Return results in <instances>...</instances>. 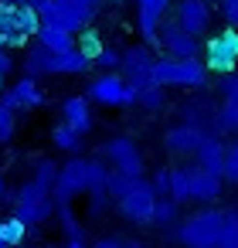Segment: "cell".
Segmentation results:
<instances>
[{
  "label": "cell",
  "instance_id": "cell-1",
  "mask_svg": "<svg viewBox=\"0 0 238 248\" xmlns=\"http://www.w3.org/2000/svg\"><path fill=\"white\" fill-rule=\"evenodd\" d=\"M79 194H89V197H92V214L102 211V204H106V197H109V170H106L99 160L72 156V160L58 170V180H55V187H51L55 204H72Z\"/></svg>",
  "mask_w": 238,
  "mask_h": 248
},
{
  "label": "cell",
  "instance_id": "cell-2",
  "mask_svg": "<svg viewBox=\"0 0 238 248\" xmlns=\"http://www.w3.org/2000/svg\"><path fill=\"white\" fill-rule=\"evenodd\" d=\"M21 68L31 78H41V75H85L92 68V58H85L79 48H72V51H51L45 45H31Z\"/></svg>",
  "mask_w": 238,
  "mask_h": 248
},
{
  "label": "cell",
  "instance_id": "cell-3",
  "mask_svg": "<svg viewBox=\"0 0 238 248\" xmlns=\"http://www.w3.org/2000/svg\"><path fill=\"white\" fill-rule=\"evenodd\" d=\"M153 82L157 85H174V89H204L207 85V65L197 58H157L153 65Z\"/></svg>",
  "mask_w": 238,
  "mask_h": 248
},
{
  "label": "cell",
  "instance_id": "cell-4",
  "mask_svg": "<svg viewBox=\"0 0 238 248\" xmlns=\"http://www.w3.org/2000/svg\"><path fill=\"white\" fill-rule=\"evenodd\" d=\"M221 224H224V211L204 207V211L190 214L177 228V241L184 248H214L218 245V234H221Z\"/></svg>",
  "mask_w": 238,
  "mask_h": 248
},
{
  "label": "cell",
  "instance_id": "cell-5",
  "mask_svg": "<svg viewBox=\"0 0 238 248\" xmlns=\"http://www.w3.org/2000/svg\"><path fill=\"white\" fill-rule=\"evenodd\" d=\"M85 99L95 106H106V109H119V106H136L140 92L123 78V72H102L99 78L89 82Z\"/></svg>",
  "mask_w": 238,
  "mask_h": 248
},
{
  "label": "cell",
  "instance_id": "cell-6",
  "mask_svg": "<svg viewBox=\"0 0 238 248\" xmlns=\"http://www.w3.org/2000/svg\"><path fill=\"white\" fill-rule=\"evenodd\" d=\"M204 65L207 72H218V75H228L238 68V28L228 24L224 31L204 41Z\"/></svg>",
  "mask_w": 238,
  "mask_h": 248
},
{
  "label": "cell",
  "instance_id": "cell-7",
  "mask_svg": "<svg viewBox=\"0 0 238 248\" xmlns=\"http://www.w3.org/2000/svg\"><path fill=\"white\" fill-rule=\"evenodd\" d=\"M99 153L106 156V163L119 173H129V177H143V153L136 146V140L129 136H112L99 146Z\"/></svg>",
  "mask_w": 238,
  "mask_h": 248
},
{
  "label": "cell",
  "instance_id": "cell-8",
  "mask_svg": "<svg viewBox=\"0 0 238 248\" xmlns=\"http://www.w3.org/2000/svg\"><path fill=\"white\" fill-rule=\"evenodd\" d=\"M153 207H157V190H153V184L143 180V177L119 197V211H123V217L133 221V224H153Z\"/></svg>",
  "mask_w": 238,
  "mask_h": 248
},
{
  "label": "cell",
  "instance_id": "cell-9",
  "mask_svg": "<svg viewBox=\"0 0 238 248\" xmlns=\"http://www.w3.org/2000/svg\"><path fill=\"white\" fill-rule=\"evenodd\" d=\"M153 65H157V58L150 55V45H129V48L123 51L119 72H123V78L140 92V89L153 85Z\"/></svg>",
  "mask_w": 238,
  "mask_h": 248
},
{
  "label": "cell",
  "instance_id": "cell-10",
  "mask_svg": "<svg viewBox=\"0 0 238 248\" xmlns=\"http://www.w3.org/2000/svg\"><path fill=\"white\" fill-rule=\"evenodd\" d=\"M157 45H160L167 55H174V58H197V55H204V41L194 38V34H187L177 21H163V24H160Z\"/></svg>",
  "mask_w": 238,
  "mask_h": 248
},
{
  "label": "cell",
  "instance_id": "cell-11",
  "mask_svg": "<svg viewBox=\"0 0 238 248\" xmlns=\"http://www.w3.org/2000/svg\"><path fill=\"white\" fill-rule=\"evenodd\" d=\"M174 21H177L187 34L204 38L207 28H211V4H207V0H177Z\"/></svg>",
  "mask_w": 238,
  "mask_h": 248
},
{
  "label": "cell",
  "instance_id": "cell-12",
  "mask_svg": "<svg viewBox=\"0 0 238 248\" xmlns=\"http://www.w3.org/2000/svg\"><path fill=\"white\" fill-rule=\"evenodd\" d=\"M204 126H194V123H177V126H170L167 129V136H163V150L167 153H174V156H194L197 150H201V143H204Z\"/></svg>",
  "mask_w": 238,
  "mask_h": 248
},
{
  "label": "cell",
  "instance_id": "cell-13",
  "mask_svg": "<svg viewBox=\"0 0 238 248\" xmlns=\"http://www.w3.org/2000/svg\"><path fill=\"white\" fill-rule=\"evenodd\" d=\"M170 0H136V31L146 45H157V31L167 21Z\"/></svg>",
  "mask_w": 238,
  "mask_h": 248
},
{
  "label": "cell",
  "instance_id": "cell-14",
  "mask_svg": "<svg viewBox=\"0 0 238 248\" xmlns=\"http://www.w3.org/2000/svg\"><path fill=\"white\" fill-rule=\"evenodd\" d=\"M0 102H4L7 109H41L45 106V92H41V85H38V78H31V75H24L21 82H14L11 89H4L0 92Z\"/></svg>",
  "mask_w": 238,
  "mask_h": 248
},
{
  "label": "cell",
  "instance_id": "cell-15",
  "mask_svg": "<svg viewBox=\"0 0 238 248\" xmlns=\"http://www.w3.org/2000/svg\"><path fill=\"white\" fill-rule=\"evenodd\" d=\"M221 184H224V177H218V173L190 163V201H204V204L207 201H218Z\"/></svg>",
  "mask_w": 238,
  "mask_h": 248
},
{
  "label": "cell",
  "instance_id": "cell-16",
  "mask_svg": "<svg viewBox=\"0 0 238 248\" xmlns=\"http://www.w3.org/2000/svg\"><path fill=\"white\" fill-rule=\"evenodd\" d=\"M62 123H68L72 129H79L82 136L95 126L92 123V109H89V99L85 95H68L65 102H62Z\"/></svg>",
  "mask_w": 238,
  "mask_h": 248
},
{
  "label": "cell",
  "instance_id": "cell-17",
  "mask_svg": "<svg viewBox=\"0 0 238 248\" xmlns=\"http://www.w3.org/2000/svg\"><path fill=\"white\" fill-rule=\"evenodd\" d=\"M224 143L218 140V133H207L204 136V143H201V150L194 153V160H197V167H204V170H211V173H224Z\"/></svg>",
  "mask_w": 238,
  "mask_h": 248
},
{
  "label": "cell",
  "instance_id": "cell-18",
  "mask_svg": "<svg viewBox=\"0 0 238 248\" xmlns=\"http://www.w3.org/2000/svg\"><path fill=\"white\" fill-rule=\"evenodd\" d=\"M38 45H45V48H51V51H72V48L79 45V38H75L72 31H65V28H58V24H48V21H41Z\"/></svg>",
  "mask_w": 238,
  "mask_h": 248
},
{
  "label": "cell",
  "instance_id": "cell-19",
  "mask_svg": "<svg viewBox=\"0 0 238 248\" xmlns=\"http://www.w3.org/2000/svg\"><path fill=\"white\" fill-rule=\"evenodd\" d=\"M58 211V204H55V197H45V201H34V204H14V214L28 224V228H34V224H45L51 214Z\"/></svg>",
  "mask_w": 238,
  "mask_h": 248
},
{
  "label": "cell",
  "instance_id": "cell-20",
  "mask_svg": "<svg viewBox=\"0 0 238 248\" xmlns=\"http://www.w3.org/2000/svg\"><path fill=\"white\" fill-rule=\"evenodd\" d=\"M31 38L17 28V21H14V14H11V7H0V48H24Z\"/></svg>",
  "mask_w": 238,
  "mask_h": 248
},
{
  "label": "cell",
  "instance_id": "cell-21",
  "mask_svg": "<svg viewBox=\"0 0 238 248\" xmlns=\"http://www.w3.org/2000/svg\"><path fill=\"white\" fill-rule=\"evenodd\" d=\"M51 143H55V150L79 153V150H82V133H79V129H72L68 123H58V126L51 129Z\"/></svg>",
  "mask_w": 238,
  "mask_h": 248
},
{
  "label": "cell",
  "instance_id": "cell-22",
  "mask_svg": "<svg viewBox=\"0 0 238 248\" xmlns=\"http://www.w3.org/2000/svg\"><path fill=\"white\" fill-rule=\"evenodd\" d=\"M170 197H174L177 204L190 201V163L170 170Z\"/></svg>",
  "mask_w": 238,
  "mask_h": 248
},
{
  "label": "cell",
  "instance_id": "cell-23",
  "mask_svg": "<svg viewBox=\"0 0 238 248\" xmlns=\"http://www.w3.org/2000/svg\"><path fill=\"white\" fill-rule=\"evenodd\" d=\"M11 14H14L17 28H21L28 38H38V31H41V14H38V11H31L28 4H17V7H11Z\"/></svg>",
  "mask_w": 238,
  "mask_h": 248
},
{
  "label": "cell",
  "instance_id": "cell-24",
  "mask_svg": "<svg viewBox=\"0 0 238 248\" xmlns=\"http://www.w3.org/2000/svg\"><path fill=\"white\" fill-rule=\"evenodd\" d=\"M214 248H238V207L224 211V224H221V234H218Z\"/></svg>",
  "mask_w": 238,
  "mask_h": 248
},
{
  "label": "cell",
  "instance_id": "cell-25",
  "mask_svg": "<svg viewBox=\"0 0 238 248\" xmlns=\"http://www.w3.org/2000/svg\"><path fill=\"white\" fill-rule=\"evenodd\" d=\"M45 197H51V190L41 184V180H24L21 187H17V194H14V201L17 204H34V201H45Z\"/></svg>",
  "mask_w": 238,
  "mask_h": 248
},
{
  "label": "cell",
  "instance_id": "cell-26",
  "mask_svg": "<svg viewBox=\"0 0 238 248\" xmlns=\"http://www.w3.org/2000/svg\"><path fill=\"white\" fill-rule=\"evenodd\" d=\"M24 234H28V224H24L17 214L0 221V238L7 241V248H11V245H24Z\"/></svg>",
  "mask_w": 238,
  "mask_h": 248
},
{
  "label": "cell",
  "instance_id": "cell-27",
  "mask_svg": "<svg viewBox=\"0 0 238 248\" xmlns=\"http://www.w3.org/2000/svg\"><path fill=\"white\" fill-rule=\"evenodd\" d=\"M136 106H143L146 112H160L163 106H167V95H163V85H146V89H140V99H136Z\"/></svg>",
  "mask_w": 238,
  "mask_h": 248
},
{
  "label": "cell",
  "instance_id": "cell-28",
  "mask_svg": "<svg viewBox=\"0 0 238 248\" xmlns=\"http://www.w3.org/2000/svg\"><path fill=\"white\" fill-rule=\"evenodd\" d=\"M177 211H180V204H177L174 197H157V207H153V224H157V228L174 224V221H177Z\"/></svg>",
  "mask_w": 238,
  "mask_h": 248
},
{
  "label": "cell",
  "instance_id": "cell-29",
  "mask_svg": "<svg viewBox=\"0 0 238 248\" xmlns=\"http://www.w3.org/2000/svg\"><path fill=\"white\" fill-rule=\"evenodd\" d=\"M214 129L218 133H238V102H221V109H218V116H214Z\"/></svg>",
  "mask_w": 238,
  "mask_h": 248
},
{
  "label": "cell",
  "instance_id": "cell-30",
  "mask_svg": "<svg viewBox=\"0 0 238 248\" xmlns=\"http://www.w3.org/2000/svg\"><path fill=\"white\" fill-rule=\"evenodd\" d=\"M75 48H79L85 58H92V62H95V55L106 48V41H102V34H99V31H89V28H85V31L79 34V45H75Z\"/></svg>",
  "mask_w": 238,
  "mask_h": 248
},
{
  "label": "cell",
  "instance_id": "cell-31",
  "mask_svg": "<svg viewBox=\"0 0 238 248\" xmlns=\"http://www.w3.org/2000/svg\"><path fill=\"white\" fill-rule=\"evenodd\" d=\"M58 170H62V167H58L55 160L41 156V160H34V173H31V177H34V180H41V184L51 190V187H55V180H58Z\"/></svg>",
  "mask_w": 238,
  "mask_h": 248
},
{
  "label": "cell",
  "instance_id": "cell-32",
  "mask_svg": "<svg viewBox=\"0 0 238 248\" xmlns=\"http://www.w3.org/2000/svg\"><path fill=\"white\" fill-rule=\"evenodd\" d=\"M119 65H123V51H112V48H102L92 62V68L99 72H119Z\"/></svg>",
  "mask_w": 238,
  "mask_h": 248
},
{
  "label": "cell",
  "instance_id": "cell-33",
  "mask_svg": "<svg viewBox=\"0 0 238 248\" xmlns=\"http://www.w3.org/2000/svg\"><path fill=\"white\" fill-rule=\"evenodd\" d=\"M136 180H140V177H129V173L109 170V197H116V201H119V197H123V194H126V190H129Z\"/></svg>",
  "mask_w": 238,
  "mask_h": 248
},
{
  "label": "cell",
  "instance_id": "cell-34",
  "mask_svg": "<svg viewBox=\"0 0 238 248\" xmlns=\"http://www.w3.org/2000/svg\"><path fill=\"white\" fill-rule=\"evenodd\" d=\"M58 221H62V228H65V234L68 238H82V224L75 221V214H72V204H58Z\"/></svg>",
  "mask_w": 238,
  "mask_h": 248
},
{
  "label": "cell",
  "instance_id": "cell-35",
  "mask_svg": "<svg viewBox=\"0 0 238 248\" xmlns=\"http://www.w3.org/2000/svg\"><path fill=\"white\" fill-rule=\"evenodd\" d=\"M17 133V119H14V109H7L0 102V143H11Z\"/></svg>",
  "mask_w": 238,
  "mask_h": 248
},
{
  "label": "cell",
  "instance_id": "cell-36",
  "mask_svg": "<svg viewBox=\"0 0 238 248\" xmlns=\"http://www.w3.org/2000/svg\"><path fill=\"white\" fill-rule=\"evenodd\" d=\"M228 184H238V143H231L224 150V173H221Z\"/></svg>",
  "mask_w": 238,
  "mask_h": 248
},
{
  "label": "cell",
  "instance_id": "cell-37",
  "mask_svg": "<svg viewBox=\"0 0 238 248\" xmlns=\"http://www.w3.org/2000/svg\"><path fill=\"white\" fill-rule=\"evenodd\" d=\"M218 92H221L228 102H238V72H228V75H221V82H218Z\"/></svg>",
  "mask_w": 238,
  "mask_h": 248
},
{
  "label": "cell",
  "instance_id": "cell-38",
  "mask_svg": "<svg viewBox=\"0 0 238 248\" xmlns=\"http://www.w3.org/2000/svg\"><path fill=\"white\" fill-rule=\"evenodd\" d=\"M150 184H153L157 197H170V170H163V167H160V170L153 173V180H150Z\"/></svg>",
  "mask_w": 238,
  "mask_h": 248
},
{
  "label": "cell",
  "instance_id": "cell-39",
  "mask_svg": "<svg viewBox=\"0 0 238 248\" xmlns=\"http://www.w3.org/2000/svg\"><path fill=\"white\" fill-rule=\"evenodd\" d=\"M62 4H65V7H72V11H79V14H82V17H89V21L95 17V7H99L95 0H62Z\"/></svg>",
  "mask_w": 238,
  "mask_h": 248
},
{
  "label": "cell",
  "instance_id": "cell-40",
  "mask_svg": "<svg viewBox=\"0 0 238 248\" xmlns=\"http://www.w3.org/2000/svg\"><path fill=\"white\" fill-rule=\"evenodd\" d=\"M0 72H4V75H11V72H14V58L7 55V48H0Z\"/></svg>",
  "mask_w": 238,
  "mask_h": 248
},
{
  "label": "cell",
  "instance_id": "cell-41",
  "mask_svg": "<svg viewBox=\"0 0 238 248\" xmlns=\"http://www.w3.org/2000/svg\"><path fill=\"white\" fill-rule=\"evenodd\" d=\"M92 248H126V241H119V238H99Z\"/></svg>",
  "mask_w": 238,
  "mask_h": 248
},
{
  "label": "cell",
  "instance_id": "cell-42",
  "mask_svg": "<svg viewBox=\"0 0 238 248\" xmlns=\"http://www.w3.org/2000/svg\"><path fill=\"white\" fill-rule=\"evenodd\" d=\"M24 4H28L31 11H38V14H45V11H48V7L55 4V0H24Z\"/></svg>",
  "mask_w": 238,
  "mask_h": 248
},
{
  "label": "cell",
  "instance_id": "cell-43",
  "mask_svg": "<svg viewBox=\"0 0 238 248\" xmlns=\"http://www.w3.org/2000/svg\"><path fill=\"white\" fill-rule=\"evenodd\" d=\"M231 11H238V0H221V17H228Z\"/></svg>",
  "mask_w": 238,
  "mask_h": 248
},
{
  "label": "cell",
  "instance_id": "cell-44",
  "mask_svg": "<svg viewBox=\"0 0 238 248\" xmlns=\"http://www.w3.org/2000/svg\"><path fill=\"white\" fill-rule=\"evenodd\" d=\"M62 248H89L82 238H68V245H62Z\"/></svg>",
  "mask_w": 238,
  "mask_h": 248
},
{
  "label": "cell",
  "instance_id": "cell-45",
  "mask_svg": "<svg viewBox=\"0 0 238 248\" xmlns=\"http://www.w3.org/2000/svg\"><path fill=\"white\" fill-rule=\"evenodd\" d=\"M224 21H228V24H231V28H238V11H231V14H228V17H224Z\"/></svg>",
  "mask_w": 238,
  "mask_h": 248
},
{
  "label": "cell",
  "instance_id": "cell-46",
  "mask_svg": "<svg viewBox=\"0 0 238 248\" xmlns=\"http://www.w3.org/2000/svg\"><path fill=\"white\" fill-rule=\"evenodd\" d=\"M17 4H24V0H0V7H17Z\"/></svg>",
  "mask_w": 238,
  "mask_h": 248
},
{
  "label": "cell",
  "instance_id": "cell-47",
  "mask_svg": "<svg viewBox=\"0 0 238 248\" xmlns=\"http://www.w3.org/2000/svg\"><path fill=\"white\" fill-rule=\"evenodd\" d=\"M126 248H146L143 241H126Z\"/></svg>",
  "mask_w": 238,
  "mask_h": 248
},
{
  "label": "cell",
  "instance_id": "cell-48",
  "mask_svg": "<svg viewBox=\"0 0 238 248\" xmlns=\"http://www.w3.org/2000/svg\"><path fill=\"white\" fill-rule=\"evenodd\" d=\"M7 194V184H4V177H0V197H4Z\"/></svg>",
  "mask_w": 238,
  "mask_h": 248
},
{
  "label": "cell",
  "instance_id": "cell-49",
  "mask_svg": "<svg viewBox=\"0 0 238 248\" xmlns=\"http://www.w3.org/2000/svg\"><path fill=\"white\" fill-rule=\"evenodd\" d=\"M4 78H7V75H4V72H0V92H4V89H7V85H4Z\"/></svg>",
  "mask_w": 238,
  "mask_h": 248
},
{
  "label": "cell",
  "instance_id": "cell-50",
  "mask_svg": "<svg viewBox=\"0 0 238 248\" xmlns=\"http://www.w3.org/2000/svg\"><path fill=\"white\" fill-rule=\"evenodd\" d=\"M11 248H31V245H11Z\"/></svg>",
  "mask_w": 238,
  "mask_h": 248
},
{
  "label": "cell",
  "instance_id": "cell-51",
  "mask_svg": "<svg viewBox=\"0 0 238 248\" xmlns=\"http://www.w3.org/2000/svg\"><path fill=\"white\" fill-rule=\"evenodd\" d=\"M0 248H7V241H4V238H0Z\"/></svg>",
  "mask_w": 238,
  "mask_h": 248
},
{
  "label": "cell",
  "instance_id": "cell-52",
  "mask_svg": "<svg viewBox=\"0 0 238 248\" xmlns=\"http://www.w3.org/2000/svg\"><path fill=\"white\" fill-rule=\"evenodd\" d=\"M207 4H214V0H207Z\"/></svg>",
  "mask_w": 238,
  "mask_h": 248
},
{
  "label": "cell",
  "instance_id": "cell-53",
  "mask_svg": "<svg viewBox=\"0 0 238 248\" xmlns=\"http://www.w3.org/2000/svg\"><path fill=\"white\" fill-rule=\"evenodd\" d=\"M95 4H102V0H95Z\"/></svg>",
  "mask_w": 238,
  "mask_h": 248
}]
</instances>
